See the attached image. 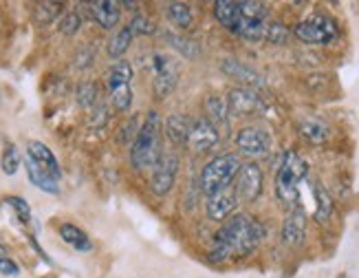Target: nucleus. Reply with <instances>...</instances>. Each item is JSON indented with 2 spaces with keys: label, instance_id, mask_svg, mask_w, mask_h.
<instances>
[{
  "label": "nucleus",
  "instance_id": "obj_40",
  "mask_svg": "<svg viewBox=\"0 0 359 278\" xmlns=\"http://www.w3.org/2000/svg\"><path fill=\"white\" fill-rule=\"evenodd\" d=\"M339 278H346V276H339Z\"/></svg>",
  "mask_w": 359,
  "mask_h": 278
},
{
  "label": "nucleus",
  "instance_id": "obj_5",
  "mask_svg": "<svg viewBox=\"0 0 359 278\" xmlns=\"http://www.w3.org/2000/svg\"><path fill=\"white\" fill-rule=\"evenodd\" d=\"M293 34L306 44H329L337 38V25L324 13H316L311 18L295 25Z\"/></svg>",
  "mask_w": 359,
  "mask_h": 278
},
{
  "label": "nucleus",
  "instance_id": "obj_1",
  "mask_svg": "<svg viewBox=\"0 0 359 278\" xmlns=\"http://www.w3.org/2000/svg\"><path fill=\"white\" fill-rule=\"evenodd\" d=\"M267 230L249 214H233L223 223L214 237V250L210 252L212 263H225L236 256H247L262 243Z\"/></svg>",
  "mask_w": 359,
  "mask_h": 278
},
{
  "label": "nucleus",
  "instance_id": "obj_37",
  "mask_svg": "<svg viewBox=\"0 0 359 278\" xmlns=\"http://www.w3.org/2000/svg\"><path fill=\"white\" fill-rule=\"evenodd\" d=\"M137 121L135 119H130L126 126L121 128V135H119V142L121 144H128V142H135V137H137Z\"/></svg>",
  "mask_w": 359,
  "mask_h": 278
},
{
  "label": "nucleus",
  "instance_id": "obj_34",
  "mask_svg": "<svg viewBox=\"0 0 359 278\" xmlns=\"http://www.w3.org/2000/svg\"><path fill=\"white\" fill-rule=\"evenodd\" d=\"M5 204L15 212V216L20 219V223H31V210H29V206H27V201L25 199H20V197H9Z\"/></svg>",
  "mask_w": 359,
  "mask_h": 278
},
{
  "label": "nucleus",
  "instance_id": "obj_24",
  "mask_svg": "<svg viewBox=\"0 0 359 278\" xmlns=\"http://www.w3.org/2000/svg\"><path fill=\"white\" fill-rule=\"evenodd\" d=\"M133 29L130 27H121L117 34L108 40V46H106V51H108V55L111 58H121L123 53L128 51V46H130V42H133Z\"/></svg>",
  "mask_w": 359,
  "mask_h": 278
},
{
  "label": "nucleus",
  "instance_id": "obj_36",
  "mask_svg": "<svg viewBox=\"0 0 359 278\" xmlns=\"http://www.w3.org/2000/svg\"><path fill=\"white\" fill-rule=\"evenodd\" d=\"M128 27L133 29L135 36H150V34H154V25L146 18V15H135Z\"/></svg>",
  "mask_w": 359,
  "mask_h": 278
},
{
  "label": "nucleus",
  "instance_id": "obj_33",
  "mask_svg": "<svg viewBox=\"0 0 359 278\" xmlns=\"http://www.w3.org/2000/svg\"><path fill=\"white\" fill-rule=\"evenodd\" d=\"M97 102V86L95 84H90V82H84L80 84V88H77V104L88 108Z\"/></svg>",
  "mask_w": 359,
  "mask_h": 278
},
{
  "label": "nucleus",
  "instance_id": "obj_30",
  "mask_svg": "<svg viewBox=\"0 0 359 278\" xmlns=\"http://www.w3.org/2000/svg\"><path fill=\"white\" fill-rule=\"evenodd\" d=\"M205 108H208V113H210V117H212V121H216V124H227V102H223L221 98H210L208 100V104H205Z\"/></svg>",
  "mask_w": 359,
  "mask_h": 278
},
{
  "label": "nucleus",
  "instance_id": "obj_17",
  "mask_svg": "<svg viewBox=\"0 0 359 278\" xmlns=\"http://www.w3.org/2000/svg\"><path fill=\"white\" fill-rule=\"evenodd\" d=\"M214 15L225 29H229L231 34H236L238 25H241V3H233V0H218V3H214Z\"/></svg>",
  "mask_w": 359,
  "mask_h": 278
},
{
  "label": "nucleus",
  "instance_id": "obj_6",
  "mask_svg": "<svg viewBox=\"0 0 359 278\" xmlns=\"http://www.w3.org/2000/svg\"><path fill=\"white\" fill-rule=\"evenodd\" d=\"M152 71H154V82H152L154 93H157L159 100H163L175 91L179 71L175 67V62L170 60L168 55H163V53H154L152 55Z\"/></svg>",
  "mask_w": 359,
  "mask_h": 278
},
{
  "label": "nucleus",
  "instance_id": "obj_9",
  "mask_svg": "<svg viewBox=\"0 0 359 278\" xmlns=\"http://www.w3.org/2000/svg\"><path fill=\"white\" fill-rule=\"evenodd\" d=\"M227 108H229V113L238 115V117H249V115L260 113L264 108V104H262V100L258 98V93L254 88L241 86V88H233L229 93Z\"/></svg>",
  "mask_w": 359,
  "mask_h": 278
},
{
  "label": "nucleus",
  "instance_id": "obj_13",
  "mask_svg": "<svg viewBox=\"0 0 359 278\" xmlns=\"http://www.w3.org/2000/svg\"><path fill=\"white\" fill-rule=\"evenodd\" d=\"M306 237V214L302 210V206L289 210L285 225H283V241L291 247L300 245Z\"/></svg>",
  "mask_w": 359,
  "mask_h": 278
},
{
  "label": "nucleus",
  "instance_id": "obj_10",
  "mask_svg": "<svg viewBox=\"0 0 359 278\" xmlns=\"http://www.w3.org/2000/svg\"><path fill=\"white\" fill-rule=\"evenodd\" d=\"M262 192V170L256 164H245L236 179V197L247 204L256 201Z\"/></svg>",
  "mask_w": 359,
  "mask_h": 278
},
{
  "label": "nucleus",
  "instance_id": "obj_4",
  "mask_svg": "<svg viewBox=\"0 0 359 278\" xmlns=\"http://www.w3.org/2000/svg\"><path fill=\"white\" fill-rule=\"evenodd\" d=\"M241 159L236 154H221V157L212 159L210 164H205L201 173V190L205 192L208 197L227 190L229 183L238 177L241 173Z\"/></svg>",
  "mask_w": 359,
  "mask_h": 278
},
{
  "label": "nucleus",
  "instance_id": "obj_3",
  "mask_svg": "<svg viewBox=\"0 0 359 278\" xmlns=\"http://www.w3.org/2000/svg\"><path fill=\"white\" fill-rule=\"evenodd\" d=\"M159 133H161V119L157 111H150L144 126L139 128L135 142L130 146V164L137 170H144L150 166H157L161 159V144H159Z\"/></svg>",
  "mask_w": 359,
  "mask_h": 278
},
{
  "label": "nucleus",
  "instance_id": "obj_12",
  "mask_svg": "<svg viewBox=\"0 0 359 278\" xmlns=\"http://www.w3.org/2000/svg\"><path fill=\"white\" fill-rule=\"evenodd\" d=\"M221 71L225 75H229L231 80H238L245 88H260V86H264L262 75L256 73L254 69H249L247 65H243V62H238V60H231V58L223 60L221 62Z\"/></svg>",
  "mask_w": 359,
  "mask_h": 278
},
{
  "label": "nucleus",
  "instance_id": "obj_31",
  "mask_svg": "<svg viewBox=\"0 0 359 278\" xmlns=\"http://www.w3.org/2000/svg\"><path fill=\"white\" fill-rule=\"evenodd\" d=\"M111 102L117 111H128L133 104V88L130 86H119L115 91H111Z\"/></svg>",
  "mask_w": 359,
  "mask_h": 278
},
{
  "label": "nucleus",
  "instance_id": "obj_16",
  "mask_svg": "<svg viewBox=\"0 0 359 278\" xmlns=\"http://www.w3.org/2000/svg\"><path fill=\"white\" fill-rule=\"evenodd\" d=\"M90 13L95 22L102 29H113L119 22V7L121 3H113V0H97V3H90Z\"/></svg>",
  "mask_w": 359,
  "mask_h": 278
},
{
  "label": "nucleus",
  "instance_id": "obj_18",
  "mask_svg": "<svg viewBox=\"0 0 359 278\" xmlns=\"http://www.w3.org/2000/svg\"><path fill=\"white\" fill-rule=\"evenodd\" d=\"M190 131H192V119H187L185 115L177 113V115H170L165 121V135L172 144L183 146L190 142Z\"/></svg>",
  "mask_w": 359,
  "mask_h": 278
},
{
  "label": "nucleus",
  "instance_id": "obj_15",
  "mask_svg": "<svg viewBox=\"0 0 359 278\" xmlns=\"http://www.w3.org/2000/svg\"><path fill=\"white\" fill-rule=\"evenodd\" d=\"M27 157L31 161H36L44 173H49L53 179H60L62 177V170H60V164L55 159V154L49 150V146H44L42 142H29L27 144Z\"/></svg>",
  "mask_w": 359,
  "mask_h": 278
},
{
  "label": "nucleus",
  "instance_id": "obj_27",
  "mask_svg": "<svg viewBox=\"0 0 359 278\" xmlns=\"http://www.w3.org/2000/svg\"><path fill=\"white\" fill-rule=\"evenodd\" d=\"M62 7H65L62 3H38L36 9H34V20H36V25H40V27L51 25L57 18V15H60Z\"/></svg>",
  "mask_w": 359,
  "mask_h": 278
},
{
  "label": "nucleus",
  "instance_id": "obj_25",
  "mask_svg": "<svg viewBox=\"0 0 359 278\" xmlns=\"http://www.w3.org/2000/svg\"><path fill=\"white\" fill-rule=\"evenodd\" d=\"M130 80H133V67L128 65V62H117V65L108 71V88L115 91L119 86H130Z\"/></svg>",
  "mask_w": 359,
  "mask_h": 278
},
{
  "label": "nucleus",
  "instance_id": "obj_32",
  "mask_svg": "<svg viewBox=\"0 0 359 278\" xmlns=\"http://www.w3.org/2000/svg\"><path fill=\"white\" fill-rule=\"evenodd\" d=\"M289 29L283 22H271L267 25V34H264V40H269L271 44H287L289 42Z\"/></svg>",
  "mask_w": 359,
  "mask_h": 278
},
{
  "label": "nucleus",
  "instance_id": "obj_35",
  "mask_svg": "<svg viewBox=\"0 0 359 278\" xmlns=\"http://www.w3.org/2000/svg\"><path fill=\"white\" fill-rule=\"evenodd\" d=\"M80 27H82V18H80V13H75V11L67 13V15H65V20L60 22V31H62L65 36L77 34V31H80Z\"/></svg>",
  "mask_w": 359,
  "mask_h": 278
},
{
  "label": "nucleus",
  "instance_id": "obj_20",
  "mask_svg": "<svg viewBox=\"0 0 359 278\" xmlns=\"http://www.w3.org/2000/svg\"><path fill=\"white\" fill-rule=\"evenodd\" d=\"M267 15H269L267 5L256 3V0H243L241 3V25H267Z\"/></svg>",
  "mask_w": 359,
  "mask_h": 278
},
{
  "label": "nucleus",
  "instance_id": "obj_29",
  "mask_svg": "<svg viewBox=\"0 0 359 278\" xmlns=\"http://www.w3.org/2000/svg\"><path fill=\"white\" fill-rule=\"evenodd\" d=\"M165 40L172 44L183 58H187V60H196L198 58V44L196 42L185 40V38H181L177 34H165Z\"/></svg>",
  "mask_w": 359,
  "mask_h": 278
},
{
  "label": "nucleus",
  "instance_id": "obj_14",
  "mask_svg": "<svg viewBox=\"0 0 359 278\" xmlns=\"http://www.w3.org/2000/svg\"><path fill=\"white\" fill-rule=\"evenodd\" d=\"M236 190H221L208 199V216L212 221H227L229 214L236 210Z\"/></svg>",
  "mask_w": 359,
  "mask_h": 278
},
{
  "label": "nucleus",
  "instance_id": "obj_22",
  "mask_svg": "<svg viewBox=\"0 0 359 278\" xmlns=\"http://www.w3.org/2000/svg\"><path fill=\"white\" fill-rule=\"evenodd\" d=\"M60 237L65 239V243H69L71 247H75V250H80V252L93 250V243L86 237V232H82L77 225H71V223L60 225Z\"/></svg>",
  "mask_w": 359,
  "mask_h": 278
},
{
  "label": "nucleus",
  "instance_id": "obj_23",
  "mask_svg": "<svg viewBox=\"0 0 359 278\" xmlns=\"http://www.w3.org/2000/svg\"><path fill=\"white\" fill-rule=\"evenodd\" d=\"M165 13H168L170 22L179 29H190L194 25V11L190 5H185V3H170L165 7Z\"/></svg>",
  "mask_w": 359,
  "mask_h": 278
},
{
  "label": "nucleus",
  "instance_id": "obj_39",
  "mask_svg": "<svg viewBox=\"0 0 359 278\" xmlns=\"http://www.w3.org/2000/svg\"><path fill=\"white\" fill-rule=\"evenodd\" d=\"M5 256H7V247L0 243V258H5Z\"/></svg>",
  "mask_w": 359,
  "mask_h": 278
},
{
  "label": "nucleus",
  "instance_id": "obj_26",
  "mask_svg": "<svg viewBox=\"0 0 359 278\" xmlns=\"http://www.w3.org/2000/svg\"><path fill=\"white\" fill-rule=\"evenodd\" d=\"M313 194H316V201H318V210H316V219L318 221H329L331 214H333V199L329 197V192H326L320 183L313 185Z\"/></svg>",
  "mask_w": 359,
  "mask_h": 278
},
{
  "label": "nucleus",
  "instance_id": "obj_11",
  "mask_svg": "<svg viewBox=\"0 0 359 278\" xmlns=\"http://www.w3.org/2000/svg\"><path fill=\"white\" fill-rule=\"evenodd\" d=\"M190 148L194 152H205L218 144V131L210 119H194L192 131H190Z\"/></svg>",
  "mask_w": 359,
  "mask_h": 278
},
{
  "label": "nucleus",
  "instance_id": "obj_21",
  "mask_svg": "<svg viewBox=\"0 0 359 278\" xmlns=\"http://www.w3.org/2000/svg\"><path fill=\"white\" fill-rule=\"evenodd\" d=\"M300 133L304 135V139H309L311 144H322V142L329 139L331 128L318 117H306V119L300 121Z\"/></svg>",
  "mask_w": 359,
  "mask_h": 278
},
{
  "label": "nucleus",
  "instance_id": "obj_7",
  "mask_svg": "<svg viewBox=\"0 0 359 278\" xmlns=\"http://www.w3.org/2000/svg\"><path fill=\"white\" fill-rule=\"evenodd\" d=\"M236 146L247 157H262L271 148V135L258 126H245L236 135Z\"/></svg>",
  "mask_w": 359,
  "mask_h": 278
},
{
  "label": "nucleus",
  "instance_id": "obj_8",
  "mask_svg": "<svg viewBox=\"0 0 359 278\" xmlns=\"http://www.w3.org/2000/svg\"><path fill=\"white\" fill-rule=\"evenodd\" d=\"M177 173H179V159L177 154H161L159 164L154 166V175H152V192L154 194H168L175 188L177 181Z\"/></svg>",
  "mask_w": 359,
  "mask_h": 278
},
{
  "label": "nucleus",
  "instance_id": "obj_28",
  "mask_svg": "<svg viewBox=\"0 0 359 278\" xmlns=\"http://www.w3.org/2000/svg\"><path fill=\"white\" fill-rule=\"evenodd\" d=\"M0 168H3L5 175H15L20 168V152L15 148V144H5L3 148V157H0Z\"/></svg>",
  "mask_w": 359,
  "mask_h": 278
},
{
  "label": "nucleus",
  "instance_id": "obj_38",
  "mask_svg": "<svg viewBox=\"0 0 359 278\" xmlns=\"http://www.w3.org/2000/svg\"><path fill=\"white\" fill-rule=\"evenodd\" d=\"M0 274H5V276H18L20 274V267L15 265V263L5 256V258H0Z\"/></svg>",
  "mask_w": 359,
  "mask_h": 278
},
{
  "label": "nucleus",
  "instance_id": "obj_19",
  "mask_svg": "<svg viewBox=\"0 0 359 278\" xmlns=\"http://www.w3.org/2000/svg\"><path fill=\"white\" fill-rule=\"evenodd\" d=\"M25 168H27V177H29V181L34 183L36 188H40V190H44V192H49V194H57V192H60V188H57V179H53L49 173H44V170H42L36 161H31V159L27 157Z\"/></svg>",
  "mask_w": 359,
  "mask_h": 278
},
{
  "label": "nucleus",
  "instance_id": "obj_2",
  "mask_svg": "<svg viewBox=\"0 0 359 278\" xmlns=\"http://www.w3.org/2000/svg\"><path fill=\"white\" fill-rule=\"evenodd\" d=\"M306 173H309V166L298 152L287 150L283 154V164H280L278 175H276V194L285 208L289 210L298 208L300 181L306 177Z\"/></svg>",
  "mask_w": 359,
  "mask_h": 278
}]
</instances>
